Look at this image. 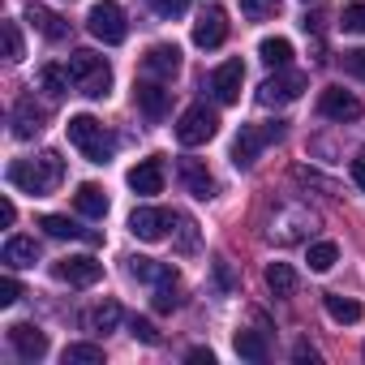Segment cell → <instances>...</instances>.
<instances>
[{
    "label": "cell",
    "mask_w": 365,
    "mask_h": 365,
    "mask_svg": "<svg viewBox=\"0 0 365 365\" xmlns=\"http://www.w3.org/2000/svg\"><path fill=\"white\" fill-rule=\"evenodd\" d=\"M43 120H48V112L35 108V99H18L14 103V138H35L43 129Z\"/></svg>",
    "instance_id": "cell-20"
},
{
    "label": "cell",
    "mask_w": 365,
    "mask_h": 365,
    "mask_svg": "<svg viewBox=\"0 0 365 365\" xmlns=\"http://www.w3.org/2000/svg\"><path fill=\"white\" fill-rule=\"evenodd\" d=\"M215 133H220V116H215V108H207V103L185 108V112H180V120H176L180 146H202V142H211Z\"/></svg>",
    "instance_id": "cell-5"
},
{
    "label": "cell",
    "mask_w": 365,
    "mask_h": 365,
    "mask_svg": "<svg viewBox=\"0 0 365 365\" xmlns=\"http://www.w3.org/2000/svg\"><path fill=\"white\" fill-rule=\"evenodd\" d=\"M73 207H78L86 220H103V215H108V194L86 180V185H78V194H73Z\"/></svg>",
    "instance_id": "cell-23"
},
{
    "label": "cell",
    "mask_w": 365,
    "mask_h": 365,
    "mask_svg": "<svg viewBox=\"0 0 365 365\" xmlns=\"http://www.w3.org/2000/svg\"><path fill=\"white\" fill-rule=\"evenodd\" d=\"M69 65L61 69V65H43L39 69V91H48V99H65L69 95Z\"/></svg>",
    "instance_id": "cell-25"
},
{
    "label": "cell",
    "mask_w": 365,
    "mask_h": 365,
    "mask_svg": "<svg viewBox=\"0 0 365 365\" xmlns=\"http://www.w3.org/2000/svg\"><path fill=\"white\" fill-rule=\"evenodd\" d=\"M309 228H314V215H309V211H301V207H284V211L271 220L267 237H271L275 245H297V241L309 237Z\"/></svg>",
    "instance_id": "cell-8"
},
{
    "label": "cell",
    "mask_w": 365,
    "mask_h": 365,
    "mask_svg": "<svg viewBox=\"0 0 365 365\" xmlns=\"http://www.w3.org/2000/svg\"><path fill=\"white\" fill-rule=\"evenodd\" d=\"M190 361H198V365H215V352H211V348H190Z\"/></svg>",
    "instance_id": "cell-44"
},
{
    "label": "cell",
    "mask_w": 365,
    "mask_h": 365,
    "mask_svg": "<svg viewBox=\"0 0 365 365\" xmlns=\"http://www.w3.org/2000/svg\"><path fill=\"white\" fill-rule=\"evenodd\" d=\"M69 142L91 159V163H108L112 155H116V138L103 129V120H95V116H69Z\"/></svg>",
    "instance_id": "cell-3"
},
{
    "label": "cell",
    "mask_w": 365,
    "mask_h": 365,
    "mask_svg": "<svg viewBox=\"0 0 365 365\" xmlns=\"http://www.w3.org/2000/svg\"><path fill=\"white\" fill-rule=\"evenodd\" d=\"M361 352H365V348H361Z\"/></svg>",
    "instance_id": "cell-47"
},
{
    "label": "cell",
    "mask_w": 365,
    "mask_h": 365,
    "mask_svg": "<svg viewBox=\"0 0 365 365\" xmlns=\"http://www.w3.org/2000/svg\"><path fill=\"white\" fill-rule=\"evenodd\" d=\"M318 112L327 116V120H356L361 116V99L356 95H348V91H339V86H327L322 95H318Z\"/></svg>",
    "instance_id": "cell-12"
},
{
    "label": "cell",
    "mask_w": 365,
    "mask_h": 365,
    "mask_svg": "<svg viewBox=\"0 0 365 365\" xmlns=\"http://www.w3.org/2000/svg\"><path fill=\"white\" fill-rule=\"evenodd\" d=\"M129 335H133V339H142V344H159V331H155V322H150V318H138V314L129 318Z\"/></svg>",
    "instance_id": "cell-37"
},
{
    "label": "cell",
    "mask_w": 365,
    "mask_h": 365,
    "mask_svg": "<svg viewBox=\"0 0 365 365\" xmlns=\"http://www.w3.org/2000/svg\"><path fill=\"white\" fill-rule=\"evenodd\" d=\"M352 180H356L361 194H365V150H356V159H352Z\"/></svg>",
    "instance_id": "cell-43"
},
{
    "label": "cell",
    "mask_w": 365,
    "mask_h": 365,
    "mask_svg": "<svg viewBox=\"0 0 365 365\" xmlns=\"http://www.w3.org/2000/svg\"><path fill=\"white\" fill-rule=\"evenodd\" d=\"M176 305H180V284H176V275H172V279L155 284V309H159V314H172Z\"/></svg>",
    "instance_id": "cell-34"
},
{
    "label": "cell",
    "mask_w": 365,
    "mask_h": 365,
    "mask_svg": "<svg viewBox=\"0 0 365 365\" xmlns=\"http://www.w3.org/2000/svg\"><path fill=\"white\" fill-rule=\"evenodd\" d=\"M61 361L65 365H103V348L99 344H69L61 352Z\"/></svg>",
    "instance_id": "cell-31"
},
{
    "label": "cell",
    "mask_w": 365,
    "mask_h": 365,
    "mask_svg": "<svg viewBox=\"0 0 365 365\" xmlns=\"http://www.w3.org/2000/svg\"><path fill=\"white\" fill-rule=\"evenodd\" d=\"M14 220H18V207H14V202L5 198V202H0V224H5V228H9Z\"/></svg>",
    "instance_id": "cell-45"
},
{
    "label": "cell",
    "mask_w": 365,
    "mask_h": 365,
    "mask_svg": "<svg viewBox=\"0 0 365 365\" xmlns=\"http://www.w3.org/2000/svg\"><path fill=\"white\" fill-rule=\"evenodd\" d=\"M241 82H245V65L241 61H224L215 73H211V91L220 103H237L241 99Z\"/></svg>",
    "instance_id": "cell-13"
},
{
    "label": "cell",
    "mask_w": 365,
    "mask_h": 365,
    "mask_svg": "<svg viewBox=\"0 0 365 365\" xmlns=\"http://www.w3.org/2000/svg\"><path fill=\"white\" fill-rule=\"evenodd\" d=\"M309 82H305V73H292V69H279V73H271L262 86H258V103L262 108H279V103H292V99H301V91H305Z\"/></svg>",
    "instance_id": "cell-7"
},
{
    "label": "cell",
    "mask_w": 365,
    "mask_h": 365,
    "mask_svg": "<svg viewBox=\"0 0 365 365\" xmlns=\"http://www.w3.org/2000/svg\"><path fill=\"white\" fill-rule=\"evenodd\" d=\"M150 9L159 14V18H180L190 9V0H150Z\"/></svg>",
    "instance_id": "cell-40"
},
{
    "label": "cell",
    "mask_w": 365,
    "mask_h": 365,
    "mask_svg": "<svg viewBox=\"0 0 365 365\" xmlns=\"http://www.w3.org/2000/svg\"><path fill=\"white\" fill-rule=\"evenodd\" d=\"M292 356H297V361H318V352H314L309 344H297V348H292Z\"/></svg>",
    "instance_id": "cell-46"
},
{
    "label": "cell",
    "mask_w": 365,
    "mask_h": 365,
    "mask_svg": "<svg viewBox=\"0 0 365 365\" xmlns=\"http://www.w3.org/2000/svg\"><path fill=\"white\" fill-rule=\"evenodd\" d=\"M86 26H91V35L99 43H125V35H129L125 14H120L116 0H99V5L91 9V18H86Z\"/></svg>",
    "instance_id": "cell-6"
},
{
    "label": "cell",
    "mask_w": 365,
    "mask_h": 365,
    "mask_svg": "<svg viewBox=\"0 0 365 365\" xmlns=\"http://www.w3.org/2000/svg\"><path fill=\"white\" fill-rule=\"evenodd\" d=\"M56 279H65V284H73V288H91V284L103 279V262H99V258H65V262L56 267Z\"/></svg>",
    "instance_id": "cell-14"
},
{
    "label": "cell",
    "mask_w": 365,
    "mask_h": 365,
    "mask_svg": "<svg viewBox=\"0 0 365 365\" xmlns=\"http://www.w3.org/2000/svg\"><path fill=\"white\" fill-rule=\"evenodd\" d=\"M322 305H327V314H331L335 322H361V305L348 301V297H339V292H327Z\"/></svg>",
    "instance_id": "cell-30"
},
{
    "label": "cell",
    "mask_w": 365,
    "mask_h": 365,
    "mask_svg": "<svg viewBox=\"0 0 365 365\" xmlns=\"http://www.w3.org/2000/svg\"><path fill=\"white\" fill-rule=\"evenodd\" d=\"M26 22L43 35V39H52V43H61V39H69V22L61 18V14H52V9H43V5H26Z\"/></svg>",
    "instance_id": "cell-18"
},
{
    "label": "cell",
    "mask_w": 365,
    "mask_h": 365,
    "mask_svg": "<svg viewBox=\"0 0 365 365\" xmlns=\"http://www.w3.org/2000/svg\"><path fill=\"white\" fill-rule=\"evenodd\" d=\"M176 172H180V185H185L198 202H211L215 198V176H211V168L202 159H180Z\"/></svg>",
    "instance_id": "cell-11"
},
{
    "label": "cell",
    "mask_w": 365,
    "mask_h": 365,
    "mask_svg": "<svg viewBox=\"0 0 365 365\" xmlns=\"http://www.w3.org/2000/svg\"><path fill=\"white\" fill-rule=\"evenodd\" d=\"M339 65H344V73H352V78L365 82V48H348V52L339 56Z\"/></svg>",
    "instance_id": "cell-39"
},
{
    "label": "cell",
    "mask_w": 365,
    "mask_h": 365,
    "mask_svg": "<svg viewBox=\"0 0 365 365\" xmlns=\"http://www.w3.org/2000/svg\"><path fill=\"white\" fill-rule=\"evenodd\" d=\"M18 297H22V284L14 275H5V279H0V305H14Z\"/></svg>",
    "instance_id": "cell-41"
},
{
    "label": "cell",
    "mask_w": 365,
    "mask_h": 365,
    "mask_svg": "<svg viewBox=\"0 0 365 365\" xmlns=\"http://www.w3.org/2000/svg\"><path fill=\"white\" fill-rule=\"evenodd\" d=\"M39 228H43L48 237H56V241H65V237H69V241H73V237H78V241H91V245L99 241V232H86V228H78L69 215H43V220H39Z\"/></svg>",
    "instance_id": "cell-22"
},
{
    "label": "cell",
    "mask_w": 365,
    "mask_h": 365,
    "mask_svg": "<svg viewBox=\"0 0 365 365\" xmlns=\"http://www.w3.org/2000/svg\"><path fill=\"white\" fill-rule=\"evenodd\" d=\"M142 69L150 78H176L180 73V48L176 43H155L146 56H142Z\"/></svg>",
    "instance_id": "cell-16"
},
{
    "label": "cell",
    "mask_w": 365,
    "mask_h": 365,
    "mask_svg": "<svg viewBox=\"0 0 365 365\" xmlns=\"http://www.w3.org/2000/svg\"><path fill=\"white\" fill-rule=\"evenodd\" d=\"M129 275L142 279V284H163V279H172L176 271H172L168 262H155V258H129Z\"/></svg>",
    "instance_id": "cell-26"
},
{
    "label": "cell",
    "mask_w": 365,
    "mask_h": 365,
    "mask_svg": "<svg viewBox=\"0 0 365 365\" xmlns=\"http://www.w3.org/2000/svg\"><path fill=\"white\" fill-rule=\"evenodd\" d=\"M335 262H339L335 241H314V245H309V271H331Z\"/></svg>",
    "instance_id": "cell-32"
},
{
    "label": "cell",
    "mask_w": 365,
    "mask_h": 365,
    "mask_svg": "<svg viewBox=\"0 0 365 365\" xmlns=\"http://www.w3.org/2000/svg\"><path fill=\"white\" fill-rule=\"evenodd\" d=\"M241 14H245L250 22H262V18L279 14V0H241Z\"/></svg>",
    "instance_id": "cell-35"
},
{
    "label": "cell",
    "mask_w": 365,
    "mask_h": 365,
    "mask_svg": "<svg viewBox=\"0 0 365 365\" xmlns=\"http://www.w3.org/2000/svg\"><path fill=\"white\" fill-rule=\"evenodd\" d=\"M0 258H5L14 271H18V267H35V262H39V245H35V237H9Z\"/></svg>",
    "instance_id": "cell-24"
},
{
    "label": "cell",
    "mask_w": 365,
    "mask_h": 365,
    "mask_svg": "<svg viewBox=\"0 0 365 365\" xmlns=\"http://www.w3.org/2000/svg\"><path fill=\"white\" fill-rule=\"evenodd\" d=\"M267 288H271L275 297H292V292H297V271H292L288 262H271V267H267Z\"/></svg>",
    "instance_id": "cell-28"
},
{
    "label": "cell",
    "mask_w": 365,
    "mask_h": 365,
    "mask_svg": "<svg viewBox=\"0 0 365 365\" xmlns=\"http://www.w3.org/2000/svg\"><path fill=\"white\" fill-rule=\"evenodd\" d=\"M228 39V14H224V5H207L202 14H198V22H194V43L198 48H220Z\"/></svg>",
    "instance_id": "cell-9"
},
{
    "label": "cell",
    "mask_w": 365,
    "mask_h": 365,
    "mask_svg": "<svg viewBox=\"0 0 365 365\" xmlns=\"http://www.w3.org/2000/svg\"><path fill=\"white\" fill-rule=\"evenodd\" d=\"M258 56H262V65H271V69H288V61H292V43H288L284 35L262 39V43H258Z\"/></svg>",
    "instance_id": "cell-27"
},
{
    "label": "cell",
    "mask_w": 365,
    "mask_h": 365,
    "mask_svg": "<svg viewBox=\"0 0 365 365\" xmlns=\"http://www.w3.org/2000/svg\"><path fill=\"white\" fill-rule=\"evenodd\" d=\"M172 220H176V250L180 254H194L198 250V224L190 215H172Z\"/></svg>",
    "instance_id": "cell-33"
},
{
    "label": "cell",
    "mask_w": 365,
    "mask_h": 365,
    "mask_svg": "<svg viewBox=\"0 0 365 365\" xmlns=\"http://www.w3.org/2000/svg\"><path fill=\"white\" fill-rule=\"evenodd\" d=\"M9 180H14L22 194L43 198V194H52L61 180H65V159L56 150H43L39 159H18V163H9Z\"/></svg>",
    "instance_id": "cell-1"
},
{
    "label": "cell",
    "mask_w": 365,
    "mask_h": 365,
    "mask_svg": "<svg viewBox=\"0 0 365 365\" xmlns=\"http://www.w3.org/2000/svg\"><path fill=\"white\" fill-rule=\"evenodd\" d=\"M9 344H14V352H18L22 361H39V356L48 352V335H43L39 327H31V322H14V327H9Z\"/></svg>",
    "instance_id": "cell-15"
},
{
    "label": "cell",
    "mask_w": 365,
    "mask_h": 365,
    "mask_svg": "<svg viewBox=\"0 0 365 365\" xmlns=\"http://www.w3.org/2000/svg\"><path fill=\"white\" fill-rule=\"evenodd\" d=\"M232 348H237L241 361H267V339H262L258 331H237Z\"/></svg>",
    "instance_id": "cell-29"
},
{
    "label": "cell",
    "mask_w": 365,
    "mask_h": 365,
    "mask_svg": "<svg viewBox=\"0 0 365 365\" xmlns=\"http://www.w3.org/2000/svg\"><path fill=\"white\" fill-rule=\"evenodd\" d=\"M82 327H86L91 335H108V331H116V327H120V305H116V301H99L95 309L82 314Z\"/></svg>",
    "instance_id": "cell-21"
},
{
    "label": "cell",
    "mask_w": 365,
    "mask_h": 365,
    "mask_svg": "<svg viewBox=\"0 0 365 365\" xmlns=\"http://www.w3.org/2000/svg\"><path fill=\"white\" fill-rule=\"evenodd\" d=\"M129 190L133 194H159L163 190V159H142L129 168Z\"/></svg>",
    "instance_id": "cell-17"
},
{
    "label": "cell",
    "mask_w": 365,
    "mask_h": 365,
    "mask_svg": "<svg viewBox=\"0 0 365 365\" xmlns=\"http://www.w3.org/2000/svg\"><path fill=\"white\" fill-rule=\"evenodd\" d=\"M339 26H344L348 35H361V31H365V5H348V9L339 14Z\"/></svg>",
    "instance_id": "cell-38"
},
{
    "label": "cell",
    "mask_w": 365,
    "mask_h": 365,
    "mask_svg": "<svg viewBox=\"0 0 365 365\" xmlns=\"http://www.w3.org/2000/svg\"><path fill=\"white\" fill-rule=\"evenodd\" d=\"M176 220H172V211H163V207H138L133 215H129V232L138 237V241H163V232L172 228Z\"/></svg>",
    "instance_id": "cell-10"
},
{
    "label": "cell",
    "mask_w": 365,
    "mask_h": 365,
    "mask_svg": "<svg viewBox=\"0 0 365 365\" xmlns=\"http://www.w3.org/2000/svg\"><path fill=\"white\" fill-rule=\"evenodd\" d=\"M284 138V120H271V125H241L237 142H232V163L237 168H254V159L262 155L267 142H279Z\"/></svg>",
    "instance_id": "cell-4"
},
{
    "label": "cell",
    "mask_w": 365,
    "mask_h": 365,
    "mask_svg": "<svg viewBox=\"0 0 365 365\" xmlns=\"http://www.w3.org/2000/svg\"><path fill=\"white\" fill-rule=\"evenodd\" d=\"M26 56V48H22V31H18V22H5V61H22Z\"/></svg>",
    "instance_id": "cell-36"
},
{
    "label": "cell",
    "mask_w": 365,
    "mask_h": 365,
    "mask_svg": "<svg viewBox=\"0 0 365 365\" xmlns=\"http://www.w3.org/2000/svg\"><path fill=\"white\" fill-rule=\"evenodd\" d=\"M69 78H73V91L86 95V99H103L112 91V65L95 52H73L69 56Z\"/></svg>",
    "instance_id": "cell-2"
},
{
    "label": "cell",
    "mask_w": 365,
    "mask_h": 365,
    "mask_svg": "<svg viewBox=\"0 0 365 365\" xmlns=\"http://www.w3.org/2000/svg\"><path fill=\"white\" fill-rule=\"evenodd\" d=\"M133 99H138V108H142L150 120H163V116H168V103H172V95H168L159 82H138V86H133Z\"/></svg>",
    "instance_id": "cell-19"
},
{
    "label": "cell",
    "mask_w": 365,
    "mask_h": 365,
    "mask_svg": "<svg viewBox=\"0 0 365 365\" xmlns=\"http://www.w3.org/2000/svg\"><path fill=\"white\" fill-rule=\"evenodd\" d=\"M215 279H220V288H224V292H232V288H237V279H232V267H228V258H215Z\"/></svg>",
    "instance_id": "cell-42"
}]
</instances>
